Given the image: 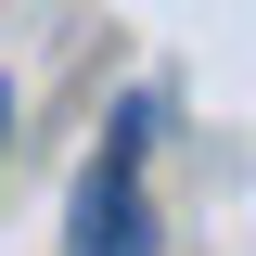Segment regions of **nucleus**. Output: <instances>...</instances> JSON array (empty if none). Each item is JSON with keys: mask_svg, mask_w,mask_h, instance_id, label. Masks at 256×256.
I'll list each match as a JSON object with an SVG mask.
<instances>
[{"mask_svg": "<svg viewBox=\"0 0 256 256\" xmlns=\"http://www.w3.org/2000/svg\"><path fill=\"white\" fill-rule=\"evenodd\" d=\"M154 90H128L116 128H102L90 180H77V205H64V256H154V192H141V166H154Z\"/></svg>", "mask_w": 256, "mask_h": 256, "instance_id": "1", "label": "nucleus"}, {"mask_svg": "<svg viewBox=\"0 0 256 256\" xmlns=\"http://www.w3.org/2000/svg\"><path fill=\"white\" fill-rule=\"evenodd\" d=\"M0 141H13V77H0Z\"/></svg>", "mask_w": 256, "mask_h": 256, "instance_id": "2", "label": "nucleus"}]
</instances>
